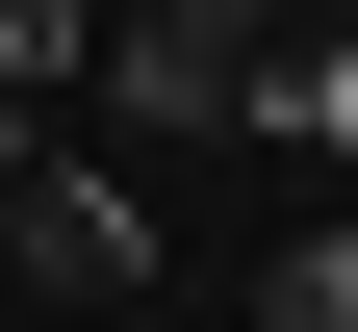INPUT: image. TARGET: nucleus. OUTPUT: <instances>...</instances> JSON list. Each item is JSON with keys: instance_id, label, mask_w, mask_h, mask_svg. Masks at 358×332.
I'll return each mask as SVG.
<instances>
[{"instance_id": "3", "label": "nucleus", "mask_w": 358, "mask_h": 332, "mask_svg": "<svg viewBox=\"0 0 358 332\" xmlns=\"http://www.w3.org/2000/svg\"><path fill=\"white\" fill-rule=\"evenodd\" d=\"M256 332H358V205H333V230H282V256H256Z\"/></svg>"}, {"instance_id": "2", "label": "nucleus", "mask_w": 358, "mask_h": 332, "mask_svg": "<svg viewBox=\"0 0 358 332\" xmlns=\"http://www.w3.org/2000/svg\"><path fill=\"white\" fill-rule=\"evenodd\" d=\"M0 256H26V307H128V281H154V205L26 128V154H0Z\"/></svg>"}, {"instance_id": "1", "label": "nucleus", "mask_w": 358, "mask_h": 332, "mask_svg": "<svg viewBox=\"0 0 358 332\" xmlns=\"http://www.w3.org/2000/svg\"><path fill=\"white\" fill-rule=\"evenodd\" d=\"M282 52H307V0H103V26H77V77H103L128 128H205V154H231V128H282Z\"/></svg>"}, {"instance_id": "4", "label": "nucleus", "mask_w": 358, "mask_h": 332, "mask_svg": "<svg viewBox=\"0 0 358 332\" xmlns=\"http://www.w3.org/2000/svg\"><path fill=\"white\" fill-rule=\"evenodd\" d=\"M282 128H307V154H358V0H333V26L282 52Z\"/></svg>"}]
</instances>
